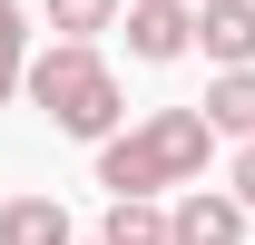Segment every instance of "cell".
Wrapping results in <instances>:
<instances>
[{
  "instance_id": "cell-8",
  "label": "cell",
  "mask_w": 255,
  "mask_h": 245,
  "mask_svg": "<svg viewBox=\"0 0 255 245\" xmlns=\"http://www.w3.org/2000/svg\"><path fill=\"white\" fill-rule=\"evenodd\" d=\"M98 245H167V206H157V196H108Z\"/></svg>"
},
{
  "instance_id": "cell-3",
  "label": "cell",
  "mask_w": 255,
  "mask_h": 245,
  "mask_svg": "<svg viewBox=\"0 0 255 245\" xmlns=\"http://www.w3.org/2000/svg\"><path fill=\"white\" fill-rule=\"evenodd\" d=\"M187 0H118V30H128V59H147V69H167V59H187Z\"/></svg>"
},
{
  "instance_id": "cell-11",
  "label": "cell",
  "mask_w": 255,
  "mask_h": 245,
  "mask_svg": "<svg viewBox=\"0 0 255 245\" xmlns=\"http://www.w3.org/2000/svg\"><path fill=\"white\" fill-rule=\"evenodd\" d=\"M236 206H255V137H236Z\"/></svg>"
},
{
  "instance_id": "cell-7",
  "label": "cell",
  "mask_w": 255,
  "mask_h": 245,
  "mask_svg": "<svg viewBox=\"0 0 255 245\" xmlns=\"http://www.w3.org/2000/svg\"><path fill=\"white\" fill-rule=\"evenodd\" d=\"M79 226H69V206L59 196H10L0 206V245H69Z\"/></svg>"
},
{
  "instance_id": "cell-9",
  "label": "cell",
  "mask_w": 255,
  "mask_h": 245,
  "mask_svg": "<svg viewBox=\"0 0 255 245\" xmlns=\"http://www.w3.org/2000/svg\"><path fill=\"white\" fill-rule=\"evenodd\" d=\"M20 69H30V10L0 0V108L20 98Z\"/></svg>"
},
{
  "instance_id": "cell-10",
  "label": "cell",
  "mask_w": 255,
  "mask_h": 245,
  "mask_svg": "<svg viewBox=\"0 0 255 245\" xmlns=\"http://www.w3.org/2000/svg\"><path fill=\"white\" fill-rule=\"evenodd\" d=\"M49 30L59 39H98V30H118V0H49Z\"/></svg>"
},
{
  "instance_id": "cell-6",
  "label": "cell",
  "mask_w": 255,
  "mask_h": 245,
  "mask_svg": "<svg viewBox=\"0 0 255 245\" xmlns=\"http://www.w3.org/2000/svg\"><path fill=\"white\" fill-rule=\"evenodd\" d=\"M196 108H206V127H216V137H255V59H246V69H216Z\"/></svg>"
},
{
  "instance_id": "cell-5",
  "label": "cell",
  "mask_w": 255,
  "mask_h": 245,
  "mask_svg": "<svg viewBox=\"0 0 255 245\" xmlns=\"http://www.w3.org/2000/svg\"><path fill=\"white\" fill-rule=\"evenodd\" d=\"M187 49H206L216 69H246L255 59V0H206L187 20Z\"/></svg>"
},
{
  "instance_id": "cell-12",
  "label": "cell",
  "mask_w": 255,
  "mask_h": 245,
  "mask_svg": "<svg viewBox=\"0 0 255 245\" xmlns=\"http://www.w3.org/2000/svg\"><path fill=\"white\" fill-rule=\"evenodd\" d=\"M69 245H79V236H69ZM89 245H98V236H89Z\"/></svg>"
},
{
  "instance_id": "cell-1",
  "label": "cell",
  "mask_w": 255,
  "mask_h": 245,
  "mask_svg": "<svg viewBox=\"0 0 255 245\" xmlns=\"http://www.w3.org/2000/svg\"><path fill=\"white\" fill-rule=\"evenodd\" d=\"M206 147H216L206 108H147L137 127L98 137V186L108 196H167V186L206 177Z\"/></svg>"
},
{
  "instance_id": "cell-4",
  "label": "cell",
  "mask_w": 255,
  "mask_h": 245,
  "mask_svg": "<svg viewBox=\"0 0 255 245\" xmlns=\"http://www.w3.org/2000/svg\"><path fill=\"white\" fill-rule=\"evenodd\" d=\"M167 245H246V206H236V186L206 196V186L187 177V196L167 206Z\"/></svg>"
},
{
  "instance_id": "cell-2",
  "label": "cell",
  "mask_w": 255,
  "mask_h": 245,
  "mask_svg": "<svg viewBox=\"0 0 255 245\" xmlns=\"http://www.w3.org/2000/svg\"><path fill=\"white\" fill-rule=\"evenodd\" d=\"M20 89H30V108H49V127L79 137V147H98V137L128 118V89H118V69L98 59V39H49V49H30Z\"/></svg>"
}]
</instances>
